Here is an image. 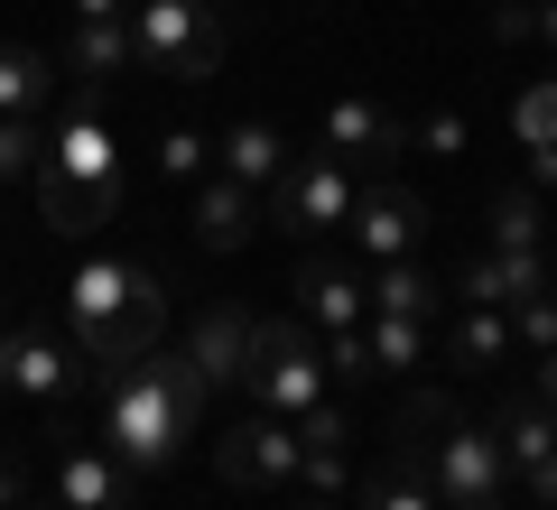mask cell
I'll use <instances>...</instances> for the list:
<instances>
[{"label":"cell","instance_id":"obj_1","mask_svg":"<svg viewBox=\"0 0 557 510\" xmlns=\"http://www.w3.org/2000/svg\"><path fill=\"white\" fill-rule=\"evenodd\" d=\"M205 399H214V390L196 381V362H186L177 344H149L139 362L102 372V399H94V446H112L121 464L149 483V473H168L186 446H196Z\"/></svg>","mask_w":557,"mask_h":510},{"label":"cell","instance_id":"obj_2","mask_svg":"<svg viewBox=\"0 0 557 510\" xmlns=\"http://www.w3.org/2000/svg\"><path fill=\"white\" fill-rule=\"evenodd\" d=\"M168 334V278L131 251H84L65 278V344H75L84 372H121Z\"/></svg>","mask_w":557,"mask_h":510},{"label":"cell","instance_id":"obj_3","mask_svg":"<svg viewBox=\"0 0 557 510\" xmlns=\"http://www.w3.org/2000/svg\"><path fill=\"white\" fill-rule=\"evenodd\" d=\"M38 214L57 241H94L102 223L121 214V139L112 121L94 112V102H75V112L47 130V158H38Z\"/></svg>","mask_w":557,"mask_h":510},{"label":"cell","instance_id":"obj_4","mask_svg":"<svg viewBox=\"0 0 557 510\" xmlns=\"http://www.w3.org/2000/svg\"><path fill=\"white\" fill-rule=\"evenodd\" d=\"M233 20L223 0H131V65L139 75H177V84H214Z\"/></svg>","mask_w":557,"mask_h":510},{"label":"cell","instance_id":"obj_5","mask_svg":"<svg viewBox=\"0 0 557 510\" xmlns=\"http://www.w3.org/2000/svg\"><path fill=\"white\" fill-rule=\"evenodd\" d=\"M354 167H344L335 149H288V167L270 177V196H260V233H288V241H325L344 233V214H354Z\"/></svg>","mask_w":557,"mask_h":510},{"label":"cell","instance_id":"obj_6","mask_svg":"<svg viewBox=\"0 0 557 510\" xmlns=\"http://www.w3.org/2000/svg\"><path fill=\"white\" fill-rule=\"evenodd\" d=\"M242 399L270 409V418H307L325 399V353H317V334H307V315H260V325H251Z\"/></svg>","mask_w":557,"mask_h":510},{"label":"cell","instance_id":"obj_7","mask_svg":"<svg viewBox=\"0 0 557 510\" xmlns=\"http://www.w3.org/2000/svg\"><path fill=\"white\" fill-rule=\"evenodd\" d=\"M428 473H437V501H493V492H511L502 436L456 418V409H437V399H428Z\"/></svg>","mask_w":557,"mask_h":510},{"label":"cell","instance_id":"obj_8","mask_svg":"<svg viewBox=\"0 0 557 510\" xmlns=\"http://www.w3.org/2000/svg\"><path fill=\"white\" fill-rule=\"evenodd\" d=\"M0 390L38 399V409H65L75 390H94V372L75 362V344L47 325H0Z\"/></svg>","mask_w":557,"mask_h":510},{"label":"cell","instance_id":"obj_9","mask_svg":"<svg viewBox=\"0 0 557 510\" xmlns=\"http://www.w3.org/2000/svg\"><path fill=\"white\" fill-rule=\"evenodd\" d=\"M214 473H223L233 492H278V483H298V427L242 399V418L223 427V446H214Z\"/></svg>","mask_w":557,"mask_h":510},{"label":"cell","instance_id":"obj_10","mask_svg":"<svg viewBox=\"0 0 557 510\" xmlns=\"http://www.w3.org/2000/svg\"><path fill=\"white\" fill-rule=\"evenodd\" d=\"M344 241H354L362 260H418V241H428V204L409 196V186H354V214H344Z\"/></svg>","mask_w":557,"mask_h":510},{"label":"cell","instance_id":"obj_11","mask_svg":"<svg viewBox=\"0 0 557 510\" xmlns=\"http://www.w3.org/2000/svg\"><path fill=\"white\" fill-rule=\"evenodd\" d=\"M354 510H446L437 501V473H428V399L399 418L391 455H381V473L354 492Z\"/></svg>","mask_w":557,"mask_h":510},{"label":"cell","instance_id":"obj_12","mask_svg":"<svg viewBox=\"0 0 557 510\" xmlns=\"http://www.w3.org/2000/svg\"><path fill=\"white\" fill-rule=\"evenodd\" d=\"M251 325H260V315H242V307H196V315H186L177 353L196 362L205 390H242V372H251Z\"/></svg>","mask_w":557,"mask_h":510},{"label":"cell","instance_id":"obj_13","mask_svg":"<svg viewBox=\"0 0 557 510\" xmlns=\"http://www.w3.org/2000/svg\"><path fill=\"white\" fill-rule=\"evenodd\" d=\"M317 149H335L344 167H362V158H399V149H409V121H399L391 102H372V94H335L325 121H317Z\"/></svg>","mask_w":557,"mask_h":510},{"label":"cell","instance_id":"obj_14","mask_svg":"<svg viewBox=\"0 0 557 510\" xmlns=\"http://www.w3.org/2000/svg\"><path fill=\"white\" fill-rule=\"evenodd\" d=\"M57 65H65V84H75V102L102 112V94L139 75V65H131V20H75V38H65Z\"/></svg>","mask_w":557,"mask_h":510},{"label":"cell","instance_id":"obj_15","mask_svg":"<svg viewBox=\"0 0 557 510\" xmlns=\"http://www.w3.org/2000/svg\"><path fill=\"white\" fill-rule=\"evenodd\" d=\"M288 297H298V315H307L317 334H344V325H362V315H372L362 270H354V260H325V251L298 260V288H288Z\"/></svg>","mask_w":557,"mask_h":510},{"label":"cell","instance_id":"obj_16","mask_svg":"<svg viewBox=\"0 0 557 510\" xmlns=\"http://www.w3.org/2000/svg\"><path fill=\"white\" fill-rule=\"evenodd\" d=\"M57 501L65 510H139V473L112 446H65L57 455Z\"/></svg>","mask_w":557,"mask_h":510},{"label":"cell","instance_id":"obj_17","mask_svg":"<svg viewBox=\"0 0 557 510\" xmlns=\"http://www.w3.org/2000/svg\"><path fill=\"white\" fill-rule=\"evenodd\" d=\"M548 288V251H474L456 270V307H502L511 315L520 297H539Z\"/></svg>","mask_w":557,"mask_h":510},{"label":"cell","instance_id":"obj_18","mask_svg":"<svg viewBox=\"0 0 557 510\" xmlns=\"http://www.w3.org/2000/svg\"><path fill=\"white\" fill-rule=\"evenodd\" d=\"M186 233L205 241V251H242V241L260 233V196L233 177H196L186 186Z\"/></svg>","mask_w":557,"mask_h":510},{"label":"cell","instance_id":"obj_19","mask_svg":"<svg viewBox=\"0 0 557 510\" xmlns=\"http://www.w3.org/2000/svg\"><path fill=\"white\" fill-rule=\"evenodd\" d=\"M278 167H288V130H278V121H233V130L214 139V177L251 186V196H270Z\"/></svg>","mask_w":557,"mask_h":510},{"label":"cell","instance_id":"obj_20","mask_svg":"<svg viewBox=\"0 0 557 510\" xmlns=\"http://www.w3.org/2000/svg\"><path fill=\"white\" fill-rule=\"evenodd\" d=\"M446 362H456V372H502V362H511V315L502 307H456Z\"/></svg>","mask_w":557,"mask_h":510},{"label":"cell","instance_id":"obj_21","mask_svg":"<svg viewBox=\"0 0 557 510\" xmlns=\"http://www.w3.org/2000/svg\"><path fill=\"white\" fill-rule=\"evenodd\" d=\"M502 464H511V483H520V473H539V464H548V455H557V409H539V399L530 390H520L511 399V409H502Z\"/></svg>","mask_w":557,"mask_h":510},{"label":"cell","instance_id":"obj_22","mask_svg":"<svg viewBox=\"0 0 557 510\" xmlns=\"http://www.w3.org/2000/svg\"><path fill=\"white\" fill-rule=\"evenodd\" d=\"M362 297H372V315H437V307H446V288L418 270V260H372Z\"/></svg>","mask_w":557,"mask_h":510},{"label":"cell","instance_id":"obj_23","mask_svg":"<svg viewBox=\"0 0 557 510\" xmlns=\"http://www.w3.org/2000/svg\"><path fill=\"white\" fill-rule=\"evenodd\" d=\"M57 84H65V65H57V57H38V47H0V112L38 121Z\"/></svg>","mask_w":557,"mask_h":510},{"label":"cell","instance_id":"obj_24","mask_svg":"<svg viewBox=\"0 0 557 510\" xmlns=\"http://www.w3.org/2000/svg\"><path fill=\"white\" fill-rule=\"evenodd\" d=\"M362 344H372V381L418 372L428 362V315H362Z\"/></svg>","mask_w":557,"mask_h":510},{"label":"cell","instance_id":"obj_25","mask_svg":"<svg viewBox=\"0 0 557 510\" xmlns=\"http://www.w3.org/2000/svg\"><path fill=\"white\" fill-rule=\"evenodd\" d=\"M149 167H159V186H196V177H214V139H205L196 121H168L159 149H149Z\"/></svg>","mask_w":557,"mask_h":510},{"label":"cell","instance_id":"obj_26","mask_svg":"<svg viewBox=\"0 0 557 510\" xmlns=\"http://www.w3.org/2000/svg\"><path fill=\"white\" fill-rule=\"evenodd\" d=\"M483 233H493V251H548V214H539L530 186H511V196H493V214H483Z\"/></svg>","mask_w":557,"mask_h":510},{"label":"cell","instance_id":"obj_27","mask_svg":"<svg viewBox=\"0 0 557 510\" xmlns=\"http://www.w3.org/2000/svg\"><path fill=\"white\" fill-rule=\"evenodd\" d=\"M38 158H47V121L0 112V186H28V177H38Z\"/></svg>","mask_w":557,"mask_h":510},{"label":"cell","instance_id":"obj_28","mask_svg":"<svg viewBox=\"0 0 557 510\" xmlns=\"http://www.w3.org/2000/svg\"><path fill=\"white\" fill-rule=\"evenodd\" d=\"M511 139L520 149H557V75H539L530 94L511 102Z\"/></svg>","mask_w":557,"mask_h":510},{"label":"cell","instance_id":"obj_29","mask_svg":"<svg viewBox=\"0 0 557 510\" xmlns=\"http://www.w3.org/2000/svg\"><path fill=\"white\" fill-rule=\"evenodd\" d=\"M493 28H502V38H539V47H557V0H502Z\"/></svg>","mask_w":557,"mask_h":510},{"label":"cell","instance_id":"obj_30","mask_svg":"<svg viewBox=\"0 0 557 510\" xmlns=\"http://www.w3.org/2000/svg\"><path fill=\"white\" fill-rule=\"evenodd\" d=\"M511 344H530V353H548V344H557V288H539V297H520V307H511Z\"/></svg>","mask_w":557,"mask_h":510},{"label":"cell","instance_id":"obj_31","mask_svg":"<svg viewBox=\"0 0 557 510\" xmlns=\"http://www.w3.org/2000/svg\"><path fill=\"white\" fill-rule=\"evenodd\" d=\"M409 149H418V158H465V112H428V121H409Z\"/></svg>","mask_w":557,"mask_h":510},{"label":"cell","instance_id":"obj_32","mask_svg":"<svg viewBox=\"0 0 557 510\" xmlns=\"http://www.w3.org/2000/svg\"><path fill=\"white\" fill-rule=\"evenodd\" d=\"M298 483H307V501H344V455L335 446H298Z\"/></svg>","mask_w":557,"mask_h":510},{"label":"cell","instance_id":"obj_33","mask_svg":"<svg viewBox=\"0 0 557 510\" xmlns=\"http://www.w3.org/2000/svg\"><path fill=\"white\" fill-rule=\"evenodd\" d=\"M325 381H372V344H362V325L325 334Z\"/></svg>","mask_w":557,"mask_h":510},{"label":"cell","instance_id":"obj_34","mask_svg":"<svg viewBox=\"0 0 557 510\" xmlns=\"http://www.w3.org/2000/svg\"><path fill=\"white\" fill-rule=\"evenodd\" d=\"M520 492H530V510H557V455L539 473H520Z\"/></svg>","mask_w":557,"mask_h":510},{"label":"cell","instance_id":"obj_35","mask_svg":"<svg viewBox=\"0 0 557 510\" xmlns=\"http://www.w3.org/2000/svg\"><path fill=\"white\" fill-rule=\"evenodd\" d=\"M520 158H530V196H548L557 186V149H520Z\"/></svg>","mask_w":557,"mask_h":510},{"label":"cell","instance_id":"obj_36","mask_svg":"<svg viewBox=\"0 0 557 510\" xmlns=\"http://www.w3.org/2000/svg\"><path fill=\"white\" fill-rule=\"evenodd\" d=\"M530 399H539V409H557V344L539 353V390H530Z\"/></svg>","mask_w":557,"mask_h":510},{"label":"cell","instance_id":"obj_37","mask_svg":"<svg viewBox=\"0 0 557 510\" xmlns=\"http://www.w3.org/2000/svg\"><path fill=\"white\" fill-rule=\"evenodd\" d=\"M20 501H28V483H20V464L0 455V510H20Z\"/></svg>","mask_w":557,"mask_h":510},{"label":"cell","instance_id":"obj_38","mask_svg":"<svg viewBox=\"0 0 557 510\" xmlns=\"http://www.w3.org/2000/svg\"><path fill=\"white\" fill-rule=\"evenodd\" d=\"M75 20H131V0H75Z\"/></svg>","mask_w":557,"mask_h":510},{"label":"cell","instance_id":"obj_39","mask_svg":"<svg viewBox=\"0 0 557 510\" xmlns=\"http://www.w3.org/2000/svg\"><path fill=\"white\" fill-rule=\"evenodd\" d=\"M446 510H511V492H493V501H446Z\"/></svg>","mask_w":557,"mask_h":510},{"label":"cell","instance_id":"obj_40","mask_svg":"<svg viewBox=\"0 0 557 510\" xmlns=\"http://www.w3.org/2000/svg\"><path fill=\"white\" fill-rule=\"evenodd\" d=\"M20 510H65V501H57V492H28V501H20Z\"/></svg>","mask_w":557,"mask_h":510},{"label":"cell","instance_id":"obj_41","mask_svg":"<svg viewBox=\"0 0 557 510\" xmlns=\"http://www.w3.org/2000/svg\"><path fill=\"white\" fill-rule=\"evenodd\" d=\"M298 510H354V501H298Z\"/></svg>","mask_w":557,"mask_h":510},{"label":"cell","instance_id":"obj_42","mask_svg":"<svg viewBox=\"0 0 557 510\" xmlns=\"http://www.w3.org/2000/svg\"><path fill=\"white\" fill-rule=\"evenodd\" d=\"M0 325H10V307H0Z\"/></svg>","mask_w":557,"mask_h":510},{"label":"cell","instance_id":"obj_43","mask_svg":"<svg viewBox=\"0 0 557 510\" xmlns=\"http://www.w3.org/2000/svg\"><path fill=\"white\" fill-rule=\"evenodd\" d=\"M0 399H10V390H0Z\"/></svg>","mask_w":557,"mask_h":510}]
</instances>
